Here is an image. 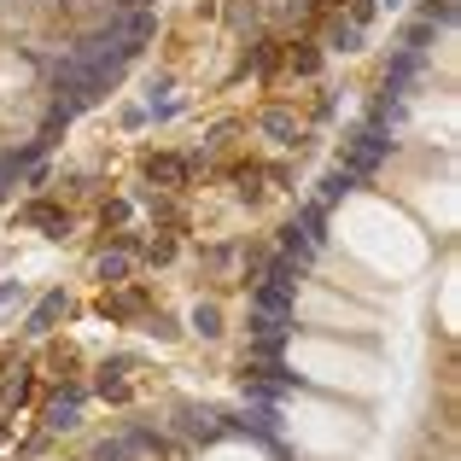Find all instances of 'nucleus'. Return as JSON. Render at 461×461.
Listing matches in <instances>:
<instances>
[{"label":"nucleus","mask_w":461,"mask_h":461,"mask_svg":"<svg viewBox=\"0 0 461 461\" xmlns=\"http://www.w3.org/2000/svg\"><path fill=\"white\" fill-rule=\"evenodd\" d=\"M65 310H70V298H65V293H47L41 304H35V315H30V333H53Z\"/></svg>","instance_id":"nucleus-10"},{"label":"nucleus","mask_w":461,"mask_h":461,"mask_svg":"<svg viewBox=\"0 0 461 461\" xmlns=\"http://www.w3.org/2000/svg\"><path fill=\"white\" fill-rule=\"evenodd\" d=\"M147 176L158 181V187H187V181H193V158H181V152H152V158H147Z\"/></svg>","instance_id":"nucleus-6"},{"label":"nucleus","mask_w":461,"mask_h":461,"mask_svg":"<svg viewBox=\"0 0 461 461\" xmlns=\"http://www.w3.org/2000/svg\"><path fill=\"white\" fill-rule=\"evenodd\" d=\"M100 222H105V228H123V222H129V199H112V204H100Z\"/></svg>","instance_id":"nucleus-18"},{"label":"nucleus","mask_w":461,"mask_h":461,"mask_svg":"<svg viewBox=\"0 0 461 461\" xmlns=\"http://www.w3.org/2000/svg\"><path fill=\"white\" fill-rule=\"evenodd\" d=\"M176 432L193 444H211V438H222V415L216 409H176Z\"/></svg>","instance_id":"nucleus-4"},{"label":"nucleus","mask_w":461,"mask_h":461,"mask_svg":"<svg viewBox=\"0 0 461 461\" xmlns=\"http://www.w3.org/2000/svg\"><path fill=\"white\" fill-rule=\"evenodd\" d=\"M327 47H339V53H357V47H362L357 23H327Z\"/></svg>","instance_id":"nucleus-15"},{"label":"nucleus","mask_w":461,"mask_h":461,"mask_svg":"<svg viewBox=\"0 0 461 461\" xmlns=\"http://www.w3.org/2000/svg\"><path fill=\"white\" fill-rule=\"evenodd\" d=\"M117 6H129V12H140V6H158V0H117Z\"/></svg>","instance_id":"nucleus-22"},{"label":"nucleus","mask_w":461,"mask_h":461,"mask_svg":"<svg viewBox=\"0 0 461 461\" xmlns=\"http://www.w3.org/2000/svg\"><path fill=\"white\" fill-rule=\"evenodd\" d=\"M385 152H392V135H380V129L345 135V176H374L385 164Z\"/></svg>","instance_id":"nucleus-2"},{"label":"nucleus","mask_w":461,"mask_h":461,"mask_svg":"<svg viewBox=\"0 0 461 461\" xmlns=\"http://www.w3.org/2000/svg\"><path fill=\"white\" fill-rule=\"evenodd\" d=\"M18 298H23V286H18V281H0V304H18Z\"/></svg>","instance_id":"nucleus-21"},{"label":"nucleus","mask_w":461,"mask_h":461,"mask_svg":"<svg viewBox=\"0 0 461 461\" xmlns=\"http://www.w3.org/2000/svg\"><path fill=\"white\" fill-rule=\"evenodd\" d=\"M281 59H286V41H258V47L246 53V65L263 70V77H275V70H281Z\"/></svg>","instance_id":"nucleus-11"},{"label":"nucleus","mask_w":461,"mask_h":461,"mask_svg":"<svg viewBox=\"0 0 461 461\" xmlns=\"http://www.w3.org/2000/svg\"><path fill=\"white\" fill-rule=\"evenodd\" d=\"M345 6H350V23H368L374 18V0H345Z\"/></svg>","instance_id":"nucleus-20"},{"label":"nucleus","mask_w":461,"mask_h":461,"mask_svg":"<svg viewBox=\"0 0 461 461\" xmlns=\"http://www.w3.org/2000/svg\"><path fill=\"white\" fill-rule=\"evenodd\" d=\"M321 6H345V0H321Z\"/></svg>","instance_id":"nucleus-23"},{"label":"nucleus","mask_w":461,"mask_h":461,"mask_svg":"<svg viewBox=\"0 0 461 461\" xmlns=\"http://www.w3.org/2000/svg\"><path fill=\"white\" fill-rule=\"evenodd\" d=\"M135 263H140V240L135 234H117L112 246L94 258V275H100L105 286H129V281H135Z\"/></svg>","instance_id":"nucleus-1"},{"label":"nucleus","mask_w":461,"mask_h":461,"mask_svg":"<svg viewBox=\"0 0 461 461\" xmlns=\"http://www.w3.org/2000/svg\"><path fill=\"white\" fill-rule=\"evenodd\" d=\"M140 258H147V263H169V258H176V240H152Z\"/></svg>","instance_id":"nucleus-19"},{"label":"nucleus","mask_w":461,"mask_h":461,"mask_svg":"<svg viewBox=\"0 0 461 461\" xmlns=\"http://www.w3.org/2000/svg\"><path fill=\"white\" fill-rule=\"evenodd\" d=\"M286 59H293V70H298V77H315V70H321V47H286Z\"/></svg>","instance_id":"nucleus-12"},{"label":"nucleus","mask_w":461,"mask_h":461,"mask_svg":"<svg viewBox=\"0 0 461 461\" xmlns=\"http://www.w3.org/2000/svg\"><path fill=\"white\" fill-rule=\"evenodd\" d=\"M147 310H152V304H147V293H135V286H123V293L100 298V315H105V321H123V315H135V321H140Z\"/></svg>","instance_id":"nucleus-8"},{"label":"nucleus","mask_w":461,"mask_h":461,"mask_svg":"<svg viewBox=\"0 0 461 461\" xmlns=\"http://www.w3.org/2000/svg\"><path fill=\"white\" fill-rule=\"evenodd\" d=\"M234 187L246 193V199H258V193H263V169L258 164H234Z\"/></svg>","instance_id":"nucleus-16"},{"label":"nucleus","mask_w":461,"mask_h":461,"mask_svg":"<svg viewBox=\"0 0 461 461\" xmlns=\"http://www.w3.org/2000/svg\"><path fill=\"white\" fill-rule=\"evenodd\" d=\"M140 327H147V333H158V339H176V333H181V327L169 321L164 310H147V315H140Z\"/></svg>","instance_id":"nucleus-17"},{"label":"nucleus","mask_w":461,"mask_h":461,"mask_svg":"<svg viewBox=\"0 0 461 461\" xmlns=\"http://www.w3.org/2000/svg\"><path fill=\"white\" fill-rule=\"evenodd\" d=\"M193 333H199V339H216V333H222V310H216V304H199V310H193Z\"/></svg>","instance_id":"nucleus-14"},{"label":"nucleus","mask_w":461,"mask_h":461,"mask_svg":"<svg viewBox=\"0 0 461 461\" xmlns=\"http://www.w3.org/2000/svg\"><path fill=\"white\" fill-rule=\"evenodd\" d=\"M23 222H35V228H41V234H70V211H65V204H30V211H23Z\"/></svg>","instance_id":"nucleus-9"},{"label":"nucleus","mask_w":461,"mask_h":461,"mask_svg":"<svg viewBox=\"0 0 461 461\" xmlns=\"http://www.w3.org/2000/svg\"><path fill=\"white\" fill-rule=\"evenodd\" d=\"M258 129L269 140H281V147H298V140H304V123H298L286 105H263V112H258Z\"/></svg>","instance_id":"nucleus-5"},{"label":"nucleus","mask_w":461,"mask_h":461,"mask_svg":"<svg viewBox=\"0 0 461 461\" xmlns=\"http://www.w3.org/2000/svg\"><path fill=\"white\" fill-rule=\"evenodd\" d=\"M129 368H135V357H112L100 368V380H94V392L112 397V403H123V397H129Z\"/></svg>","instance_id":"nucleus-7"},{"label":"nucleus","mask_w":461,"mask_h":461,"mask_svg":"<svg viewBox=\"0 0 461 461\" xmlns=\"http://www.w3.org/2000/svg\"><path fill=\"white\" fill-rule=\"evenodd\" d=\"M82 397H88V385H82V380H65V385H59V392L47 397V409H41L47 432H70V427H77V420H82V415H77Z\"/></svg>","instance_id":"nucleus-3"},{"label":"nucleus","mask_w":461,"mask_h":461,"mask_svg":"<svg viewBox=\"0 0 461 461\" xmlns=\"http://www.w3.org/2000/svg\"><path fill=\"white\" fill-rule=\"evenodd\" d=\"M350 187H357V176H345V169H333V176L321 181V199H315V204H339V199H345Z\"/></svg>","instance_id":"nucleus-13"}]
</instances>
